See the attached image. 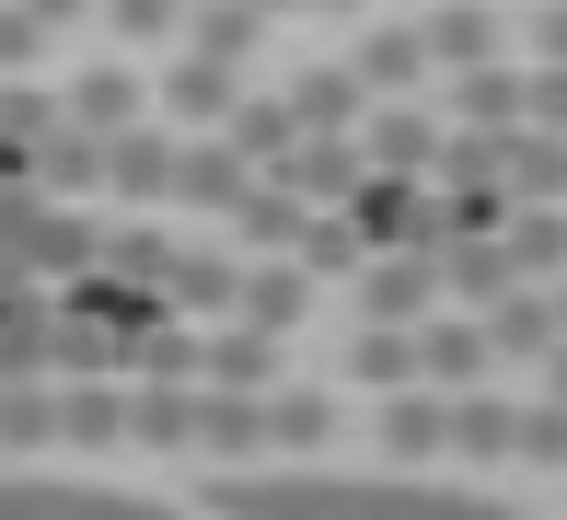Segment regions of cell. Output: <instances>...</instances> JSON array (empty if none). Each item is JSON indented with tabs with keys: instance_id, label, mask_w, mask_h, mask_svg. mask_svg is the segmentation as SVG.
I'll list each match as a JSON object with an SVG mask.
<instances>
[{
	"instance_id": "obj_2",
	"label": "cell",
	"mask_w": 567,
	"mask_h": 520,
	"mask_svg": "<svg viewBox=\"0 0 567 520\" xmlns=\"http://www.w3.org/2000/svg\"><path fill=\"white\" fill-rule=\"evenodd\" d=\"M174 104H186V116H220L231 82H220V70H186V82H174Z\"/></svg>"
},
{
	"instance_id": "obj_4",
	"label": "cell",
	"mask_w": 567,
	"mask_h": 520,
	"mask_svg": "<svg viewBox=\"0 0 567 520\" xmlns=\"http://www.w3.org/2000/svg\"><path fill=\"white\" fill-rule=\"evenodd\" d=\"M545 46H556V59H567V12H556V23H545Z\"/></svg>"
},
{
	"instance_id": "obj_1",
	"label": "cell",
	"mask_w": 567,
	"mask_h": 520,
	"mask_svg": "<svg viewBox=\"0 0 567 520\" xmlns=\"http://www.w3.org/2000/svg\"><path fill=\"white\" fill-rule=\"evenodd\" d=\"M127 116H140V93H127V82H82V127H127Z\"/></svg>"
},
{
	"instance_id": "obj_3",
	"label": "cell",
	"mask_w": 567,
	"mask_h": 520,
	"mask_svg": "<svg viewBox=\"0 0 567 520\" xmlns=\"http://www.w3.org/2000/svg\"><path fill=\"white\" fill-rule=\"evenodd\" d=\"M70 12H82V0H35V23H70Z\"/></svg>"
}]
</instances>
